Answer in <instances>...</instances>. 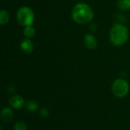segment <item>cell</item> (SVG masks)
<instances>
[{"label": "cell", "mask_w": 130, "mask_h": 130, "mask_svg": "<svg viewBox=\"0 0 130 130\" xmlns=\"http://www.w3.org/2000/svg\"><path fill=\"white\" fill-rule=\"evenodd\" d=\"M21 49L26 53H30L34 50L33 42L29 39H24L21 43Z\"/></svg>", "instance_id": "ba28073f"}, {"label": "cell", "mask_w": 130, "mask_h": 130, "mask_svg": "<svg viewBox=\"0 0 130 130\" xmlns=\"http://www.w3.org/2000/svg\"><path fill=\"white\" fill-rule=\"evenodd\" d=\"M40 116L42 117V118H46L48 116H49V114H50V112H49V110L46 109V108H45V107H43V108H41L40 110Z\"/></svg>", "instance_id": "5bb4252c"}, {"label": "cell", "mask_w": 130, "mask_h": 130, "mask_svg": "<svg viewBox=\"0 0 130 130\" xmlns=\"http://www.w3.org/2000/svg\"><path fill=\"white\" fill-rule=\"evenodd\" d=\"M117 6L120 10H129L130 9V0H119Z\"/></svg>", "instance_id": "30bf717a"}, {"label": "cell", "mask_w": 130, "mask_h": 130, "mask_svg": "<svg viewBox=\"0 0 130 130\" xmlns=\"http://www.w3.org/2000/svg\"><path fill=\"white\" fill-rule=\"evenodd\" d=\"M17 19L18 23L22 26H31L34 21V14L30 8L23 6L17 12Z\"/></svg>", "instance_id": "3957f363"}, {"label": "cell", "mask_w": 130, "mask_h": 130, "mask_svg": "<svg viewBox=\"0 0 130 130\" xmlns=\"http://www.w3.org/2000/svg\"><path fill=\"white\" fill-rule=\"evenodd\" d=\"M73 20L78 24H87L94 18V12L91 8L85 3H78L72 11Z\"/></svg>", "instance_id": "6da1fadb"}, {"label": "cell", "mask_w": 130, "mask_h": 130, "mask_svg": "<svg viewBox=\"0 0 130 130\" xmlns=\"http://www.w3.org/2000/svg\"><path fill=\"white\" fill-rule=\"evenodd\" d=\"M9 20V14L8 13L5 11V10H1L0 11V24L2 25L6 24Z\"/></svg>", "instance_id": "7c38bea8"}, {"label": "cell", "mask_w": 130, "mask_h": 130, "mask_svg": "<svg viewBox=\"0 0 130 130\" xmlns=\"http://www.w3.org/2000/svg\"><path fill=\"white\" fill-rule=\"evenodd\" d=\"M14 117L13 111L9 107H4L1 111V119L5 123H10Z\"/></svg>", "instance_id": "52a82bcc"}, {"label": "cell", "mask_w": 130, "mask_h": 130, "mask_svg": "<svg viewBox=\"0 0 130 130\" xmlns=\"http://www.w3.org/2000/svg\"><path fill=\"white\" fill-rule=\"evenodd\" d=\"M14 130H27V125L23 121H18L15 123L14 126Z\"/></svg>", "instance_id": "4fadbf2b"}, {"label": "cell", "mask_w": 130, "mask_h": 130, "mask_svg": "<svg viewBox=\"0 0 130 130\" xmlns=\"http://www.w3.org/2000/svg\"><path fill=\"white\" fill-rule=\"evenodd\" d=\"M9 104L12 108H14L15 110H19V109H21L24 107L25 103H24V98L21 95L14 94V95H12L10 98Z\"/></svg>", "instance_id": "5b68a950"}, {"label": "cell", "mask_w": 130, "mask_h": 130, "mask_svg": "<svg viewBox=\"0 0 130 130\" xmlns=\"http://www.w3.org/2000/svg\"><path fill=\"white\" fill-rule=\"evenodd\" d=\"M25 108L27 110H28L29 112H34L38 109L39 104L38 103H37L34 101H27L25 103Z\"/></svg>", "instance_id": "9c48e42d"}, {"label": "cell", "mask_w": 130, "mask_h": 130, "mask_svg": "<svg viewBox=\"0 0 130 130\" xmlns=\"http://www.w3.org/2000/svg\"><path fill=\"white\" fill-rule=\"evenodd\" d=\"M129 91V85L128 82L123 78L116 79L112 85V91L117 98H122L126 97L128 94Z\"/></svg>", "instance_id": "277c9868"}, {"label": "cell", "mask_w": 130, "mask_h": 130, "mask_svg": "<svg viewBox=\"0 0 130 130\" xmlns=\"http://www.w3.org/2000/svg\"><path fill=\"white\" fill-rule=\"evenodd\" d=\"M129 38V30L128 28L121 24H115L110 33V39L111 43L114 46H122L123 45Z\"/></svg>", "instance_id": "7a4b0ae2"}, {"label": "cell", "mask_w": 130, "mask_h": 130, "mask_svg": "<svg viewBox=\"0 0 130 130\" xmlns=\"http://www.w3.org/2000/svg\"><path fill=\"white\" fill-rule=\"evenodd\" d=\"M84 43H85V46L88 50H94L96 48V46L98 45L97 40L94 37V36H93L92 34L85 35V38H84Z\"/></svg>", "instance_id": "8992f818"}, {"label": "cell", "mask_w": 130, "mask_h": 130, "mask_svg": "<svg viewBox=\"0 0 130 130\" xmlns=\"http://www.w3.org/2000/svg\"><path fill=\"white\" fill-rule=\"evenodd\" d=\"M36 34L35 29L32 27V26H27L25 27L24 30V34L27 37V38H31L33 37Z\"/></svg>", "instance_id": "8fae6325"}]
</instances>
